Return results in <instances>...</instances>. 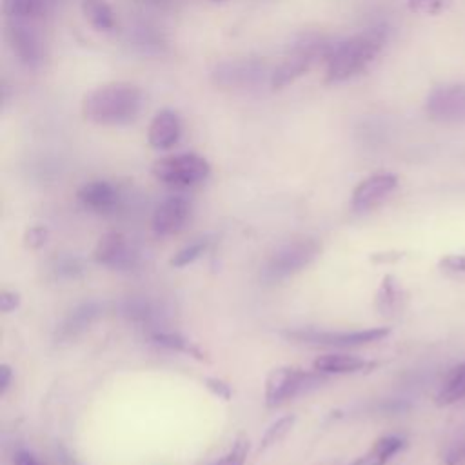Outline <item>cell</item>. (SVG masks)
<instances>
[{"mask_svg": "<svg viewBox=\"0 0 465 465\" xmlns=\"http://www.w3.org/2000/svg\"><path fill=\"white\" fill-rule=\"evenodd\" d=\"M11 378H13V371L9 365H2L0 367V394H5V391L11 385Z\"/></svg>", "mask_w": 465, "mask_h": 465, "instance_id": "cell-34", "label": "cell"}, {"mask_svg": "<svg viewBox=\"0 0 465 465\" xmlns=\"http://www.w3.org/2000/svg\"><path fill=\"white\" fill-rule=\"evenodd\" d=\"M292 425H294V416H283V418L276 420V421L265 430V434H263V438H262V441H260V449H267V447L278 443L280 440H283V438L291 432Z\"/></svg>", "mask_w": 465, "mask_h": 465, "instance_id": "cell-23", "label": "cell"}, {"mask_svg": "<svg viewBox=\"0 0 465 465\" xmlns=\"http://www.w3.org/2000/svg\"><path fill=\"white\" fill-rule=\"evenodd\" d=\"M400 302V289H398V283L394 280V276L387 274L380 285V291L376 294V307L383 312V314H389L396 309Z\"/></svg>", "mask_w": 465, "mask_h": 465, "instance_id": "cell-21", "label": "cell"}, {"mask_svg": "<svg viewBox=\"0 0 465 465\" xmlns=\"http://www.w3.org/2000/svg\"><path fill=\"white\" fill-rule=\"evenodd\" d=\"M182 134V124L174 111L162 109L158 111L147 129V142L154 149H169L173 147Z\"/></svg>", "mask_w": 465, "mask_h": 465, "instance_id": "cell-12", "label": "cell"}, {"mask_svg": "<svg viewBox=\"0 0 465 465\" xmlns=\"http://www.w3.org/2000/svg\"><path fill=\"white\" fill-rule=\"evenodd\" d=\"M450 5V0H409V9L420 15H438Z\"/></svg>", "mask_w": 465, "mask_h": 465, "instance_id": "cell-26", "label": "cell"}, {"mask_svg": "<svg viewBox=\"0 0 465 465\" xmlns=\"http://www.w3.org/2000/svg\"><path fill=\"white\" fill-rule=\"evenodd\" d=\"M47 236H49L47 227H44V225H33V227H29V229L25 231L24 240H25V245H27V247H31V249H40V247L45 245Z\"/></svg>", "mask_w": 465, "mask_h": 465, "instance_id": "cell-28", "label": "cell"}, {"mask_svg": "<svg viewBox=\"0 0 465 465\" xmlns=\"http://www.w3.org/2000/svg\"><path fill=\"white\" fill-rule=\"evenodd\" d=\"M78 200L94 213H109L118 205V191L105 180H93L78 189Z\"/></svg>", "mask_w": 465, "mask_h": 465, "instance_id": "cell-13", "label": "cell"}, {"mask_svg": "<svg viewBox=\"0 0 465 465\" xmlns=\"http://www.w3.org/2000/svg\"><path fill=\"white\" fill-rule=\"evenodd\" d=\"M205 385L218 398H222V400H229L231 398V387L225 381H222L218 378H205Z\"/></svg>", "mask_w": 465, "mask_h": 465, "instance_id": "cell-30", "label": "cell"}, {"mask_svg": "<svg viewBox=\"0 0 465 465\" xmlns=\"http://www.w3.org/2000/svg\"><path fill=\"white\" fill-rule=\"evenodd\" d=\"M398 187V176L394 173H374L361 180L352 193V209L369 211L380 205Z\"/></svg>", "mask_w": 465, "mask_h": 465, "instance_id": "cell-9", "label": "cell"}, {"mask_svg": "<svg viewBox=\"0 0 465 465\" xmlns=\"http://www.w3.org/2000/svg\"><path fill=\"white\" fill-rule=\"evenodd\" d=\"M94 260L111 269H131L138 262L136 249L122 232L104 234L94 247Z\"/></svg>", "mask_w": 465, "mask_h": 465, "instance_id": "cell-8", "label": "cell"}, {"mask_svg": "<svg viewBox=\"0 0 465 465\" xmlns=\"http://www.w3.org/2000/svg\"><path fill=\"white\" fill-rule=\"evenodd\" d=\"M207 240L205 238H200V240H194L193 243L185 245L183 249H180L173 258H171V265L173 267H185L193 262H196L207 249Z\"/></svg>", "mask_w": 465, "mask_h": 465, "instance_id": "cell-24", "label": "cell"}, {"mask_svg": "<svg viewBox=\"0 0 465 465\" xmlns=\"http://www.w3.org/2000/svg\"><path fill=\"white\" fill-rule=\"evenodd\" d=\"M445 465H465V441L454 445L445 454Z\"/></svg>", "mask_w": 465, "mask_h": 465, "instance_id": "cell-32", "label": "cell"}, {"mask_svg": "<svg viewBox=\"0 0 465 465\" xmlns=\"http://www.w3.org/2000/svg\"><path fill=\"white\" fill-rule=\"evenodd\" d=\"M391 334L389 327H371L363 331H292L289 332V338H294L298 341L305 343H316V345H332V347H358L367 345L372 341H380Z\"/></svg>", "mask_w": 465, "mask_h": 465, "instance_id": "cell-6", "label": "cell"}, {"mask_svg": "<svg viewBox=\"0 0 465 465\" xmlns=\"http://www.w3.org/2000/svg\"><path fill=\"white\" fill-rule=\"evenodd\" d=\"M58 278H76L82 272V263L76 258H62L53 267Z\"/></svg>", "mask_w": 465, "mask_h": 465, "instance_id": "cell-27", "label": "cell"}, {"mask_svg": "<svg viewBox=\"0 0 465 465\" xmlns=\"http://www.w3.org/2000/svg\"><path fill=\"white\" fill-rule=\"evenodd\" d=\"M369 363L360 358V356H352V354H336V352H329V354H322L312 361V367L316 372L322 374H349V372H358L361 369H365Z\"/></svg>", "mask_w": 465, "mask_h": 465, "instance_id": "cell-16", "label": "cell"}, {"mask_svg": "<svg viewBox=\"0 0 465 465\" xmlns=\"http://www.w3.org/2000/svg\"><path fill=\"white\" fill-rule=\"evenodd\" d=\"M15 465H42L29 450H18L15 454Z\"/></svg>", "mask_w": 465, "mask_h": 465, "instance_id": "cell-33", "label": "cell"}, {"mask_svg": "<svg viewBox=\"0 0 465 465\" xmlns=\"http://www.w3.org/2000/svg\"><path fill=\"white\" fill-rule=\"evenodd\" d=\"M153 341L158 343V345H162V347H165V349L178 351V352H187V354H193V356H196V358H202L200 351H198L187 338H183V336L178 334V332H163V331L154 332V334H153Z\"/></svg>", "mask_w": 465, "mask_h": 465, "instance_id": "cell-22", "label": "cell"}, {"mask_svg": "<svg viewBox=\"0 0 465 465\" xmlns=\"http://www.w3.org/2000/svg\"><path fill=\"white\" fill-rule=\"evenodd\" d=\"M440 267L449 272H463L465 274V254H447L440 260Z\"/></svg>", "mask_w": 465, "mask_h": 465, "instance_id": "cell-29", "label": "cell"}, {"mask_svg": "<svg viewBox=\"0 0 465 465\" xmlns=\"http://www.w3.org/2000/svg\"><path fill=\"white\" fill-rule=\"evenodd\" d=\"M316 49H302L296 54L283 60L272 73H271V87L272 89H283L285 85L292 84L296 78H300L314 60Z\"/></svg>", "mask_w": 465, "mask_h": 465, "instance_id": "cell-14", "label": "cell"}, {"mask_svg": "<svg viewBox=\"0 0 465 465\" xmlns=\"http://www.w3.org/2000/svg\"><path fill=\"white\" fill-rule=\"evenodd\" d=\"M211 173L209 162L194 153H182L165 156L154 162L153 174L156 180L174 185V187H187L205 180Z\"/></svg>", "mask_w": 465, "mask_h": 465, "instance_id": "cell-3", "label": "cell"}, {"mask_svg": "<svg viewBox=\"0 0 465 465\" xmlns=\"http://www.w3.org/2000/svg\"><path fill=\"white\" fill-rule=\"evenodd\" d=\"M98 312H100V307L94 302H87V303H82V305L74 307L65 316V320L58 325L56 338L64 340V341L74 340L76 336H80L96 320Z\"/></svg>", "mask_w": 465, "mask_h": 465, "instance_id": "cell-15", "label": "cell"}, {"mask_svg": "<svg viewBox=\"0 0 465 465\" xmlns=\"http://www.w3.org/2000/svg\"><path fill=\"white\" fill-rule=\"evenodd\" d=\"M403 447V440L400 436H383L360 458H356L351 465H385L396 452Z\"/></svg>", "mask_w": 465, "mask_h": 465, "instance_id": "cell-17", "label": "cell"}, {"mask_svg": "<svg viewBox=\"0 0 465 465\" xmlns=\"http://www.w3.org/2000/svg\"><path fill=\"white\" fill-rule=\"evenodd\" d=\"M82 13L98 31H111L116 24L114 13L105 0H82Z\"/></svg>", "mask_w": 465, "mask_h": 465, "instance_id": "cell-19", "label": "cell"}, {"mask_svg": "<svg viewBox=\"0 0 465 465\" xmlns=\"http://www.w3.org/2000/svg\"><path fill=\"white\" fill-rule=\"evenodd\" d=\"M425 111L441 124H465V84L434 87L427 96Z\"/></svg>", "mask_w": 465, "mask_h": 465, "instance_id": "cell-7", "label": "cell"}, {"mask_svg": "<svg viewBox=\"0 0 465 465\" xmlns=\"http://www.w3.org/2000/svg\"><path fill=\"white\" fill-rule=\"evenodd\" d=\"M20 305V294L13 291H2L0 292V311L2 312H11Z\"/></svg>", "mask_w": 465, "mask_h": 465, "instance_id": "cell-31", "label": "cell"}, {"mask_svg": "<svg viewBox=\"0 0 465 465\" xmlns=\"http://www.w3.org/2000/svg\"><path fill=\"white\" fill-rule=\"evenodd\" d=\"M320 252V243L312 238H300L282 245L265 263L262 276L267 282L283 280L305 265H309Z\"/></svg>", "mask_w": 465, "mask_h": 465, "instance_id": "cell-4", "label": "cell"}, {"mask_svg": "<svg viewBox=\"0 0 465 465\" xmlns=\"http://www.w3.org/2000/svg\"><path fill=\"white\" fill-rule=\"evenodd\" d=\"M249 452V441L245 438H238L234 445L213 465H243Z\"/></svg>", "mask_w": 465, "mask_h": 465, "instance_id": "cell-25", "label": "cell"}, {"mask_svg": "<svg viewBox=\"0 0 465 465\" xmlns=\"http://www.w3.org/2000/svg\"><path fill=\"white\" fill-rule=\"evenodd\" d=\"M465 398V361L450 369L436 394V405L447 407Z\"/></svg>", "mask_w": 465, "mask_h": 465, "instance_id": "cell-18", "label": "cell"}, {"mask_svg": "<svg viewBox=\"0 0 465 465\" xmlns=\"http://www.w3.org/2000/svg\"><path fill=\"white\" fill-rule=\"evenodd\" d=\"M44 2L42 0H4L2 11L11 20H29L42 13Z\"/></svg>", "mask_w": 465, "mask_h": 465, "instance_id": "cell-20", "label": "cell"}, {"mask_svg": "<svg viewBox=\"0 0 465 465\" xmlns=\"http://www.w3.org/2000/svg\"><path fill=\"white\" fill-rule=\"evenodd\" d=\"M387 42L383 27H369L327 51V82H343L363 69L380 54Z\"/></svg>", "mask_w": 465, "mask_h": 465, "instance_id": "cell-2", "label": "cell"}, {"mask_svg": "<svg viewBox=\"0 0 465 465\" xmlns=\"http://www.w3.org/2000/svg\"><path fill=\"white\" fill-rule=\"evenodd\" d=\"M189 218V202L182 196H169L160 202L153 214V231L160 236L178 232Z\"/></svg>", "mask_w": 465, "mask_h": 465, "instance_id": "cell-10", "label": "cell"}, {"mask_svg": "<svg viewBox=\"0 0 465 465\" xmlns=\"http://www.w3.org/2000/svg\"><path fill=\"white\" fill-rule=\"evenodd\" d=\"M7 40L22 64L33 67L42 60V42L22 20H13V24H9Z\"/></svg>", "mask_w": 465, "mask_h": 465, "instance_id": "cell-11", "label": "cell"}, {"mask_svg": "<svg viewBox=\"0 0 465 465\" xmlns=\"http://www.w3.org/2000/svg\"><path fill=\"white\" fill-rule=\"evenodd\" d=\"M142 107V91L125 82L93 89L82 100V114L98 125H124L136 118Z\"/></svg>", "mask_w": 465, "mask_h": 465, "instance_id": "cell-1", "label": "cell"}, {"mask_svg": "<svg viewBox=\"0 0 465 465\" xmlns=\"http://www.w3.org/2000/svg\"><path fill=\"white\" fill-rule=\"evenodd\" d=\"M322 378L296 367H276L265 380V403L269 407L282 405L283 401L314 387Z\"/></svg>", "mask_w": 465, "mask_h": 465, "instance_id": "cell-5", "label": "cell"}]
</instances>
